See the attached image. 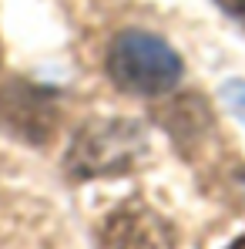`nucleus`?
<instances>
[{
  "mask_svg": "<svg viewBox=\"0 0 245 249\" xmlns=\"http://www.w3.org/2000/svg\"><path fill=\"white\" fill-rule=\"evenodd\" d=\"M108 71L124 91L164 94L181 78V61L162 37L145 34V31H124L121 37L111 44Z\"/></svg>",
  "mask_w": 245,
  "mask_h": 249,
  "instance_id": "f257e3e1",
  "label": "nucleus"
},
{
  "mask_svg": "<svg viewBox=\"0 0 245 249\" xmlns=\"http://www.w3.org/2000/svg\"><path fill=\"white\" fill-rule=\"evenodd\" d=\"M101 249H175V236L155 209L128 202L108 215L101 229Z\"/></svg>",
  "mask_w": 245,
  "mask_h": 249,
  "instance_id": "f03ea898",
  "label": "nucleus"
},
{
  "mask_svg": "<svg viewBox=\"0 0 245 249\" xmlns=\"http://www.w3.org/2000/svg\"><path fill=\"white\" fill-rule=\"evenodd\" d=\"M134 128L128 124H98L74 145V175H108L124 172V165L134 159Z\"/></svg>",
  "mask_w": 245,
  "mask_h": 249,
  "instance_id": "7ed1b4c3",
  "label": "nucleus"
},
{
  "mask_svg": "<svg viewBox=\"0 0 245 249\" xmlns=\"http://www.w3.org/2000/svg\"><path fill=\"white\" fill-rule=\"evenodd\" d=\"M222 98H225V105L245 122V81H229L222 88Z\"/></svg>",
  "mask_w": 245,
  "mask_h": 249,
  "instance_id": "20e7f679",
  "label": "nucleus"
},
{
  "mask_svg": "<svg viewBox=\"0 0 245 249\" xmlns=\"http://www.w3.org/2000/svg\"><path fill=\"white\" fill-rule=\"evenodd\" d=\"M229 17H235V20H242L245 24V0H215Z\"/></svg>",
  "mask_w": 245,
  "mask_h": 249,
  "instance_id": "39448f33",
  "label": "nucleus"
},
{
  "mask_svg": "<svg viewBox=\"0 0 245 249\" xmlns=\"http://www.w3.org/2000/svg\"><path fill=\"white\" fill-rule=\"evenodd\" d=\"M229 249H245V239H239V243H232Z\"/></svg>",
  "mask_w": 245,
  "mask_h": 249,
  "instance_id": "423d86ee",
  "label": "nucleus"
}]
</instances>
